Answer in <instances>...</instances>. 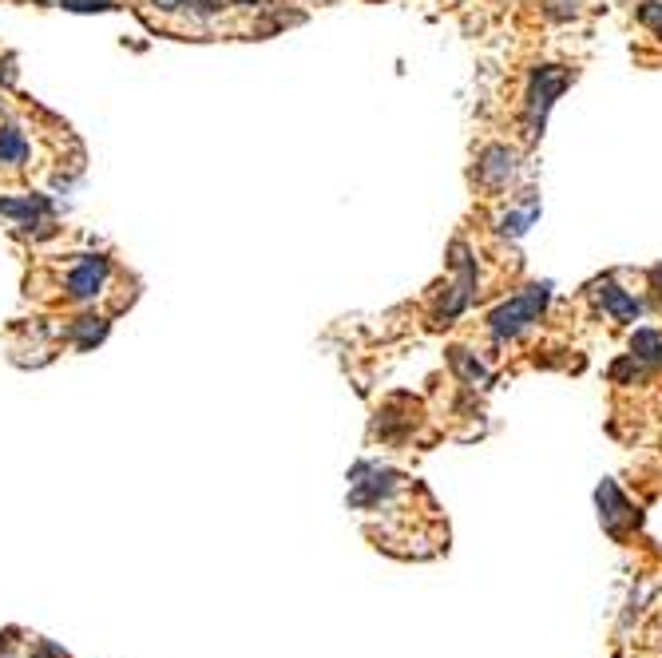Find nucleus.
Returning a JSON list of instances; mask_svg holds the SVG:
<instances>
[{"mask_svg": "<svg viewBox=\"0 0 662 658\" xmlns=\"http://www.w3.org/2000/svg\"><path fill=\"white\" fill-rule=\"evenodd\" d=\"M548 302H552V286H548V282L524 286L516 298H508L504 306H496V310L488 314V329H492V337H496V341H508V337L524 333L532 322H540V314L548 310Z\"/></svg>", "mask_w": 662, "mask_h": 658, "instance_id": "1", "label": "nucleus"}, {"mask_svg": "<svg viewBox=\"0 0 662 658\" xmlns=\"http://www.w3.org/2000/svg\"><path fill=\"white\" fill-rule=\"evenodd\" d=\"M571 84V72L559 68V64H540L528 80V96H524V127H528V139L544 135V123L552 115L555 100L563 96V88Z\"/></svg>", "mask_w": 662, "mask_h": 658, "instance_id": "2", "label": "nucleus"}, {"mask_svg": "<svg viewBox=\"0 0 662 658\" xmlns=\"http://www.w3.org/2000/svg\"><path fill=\"white\" fill-rule=\"evenodd\" d=\"M452 270H456V282L448 286V298L441 302V310H437V322H452L456 314H464V306L472 302V294H476V262H472V254H468V246L464 242H452Z\"/></svg>", "mask_w": 662, "mask_h": 658, "instance_id": "3", "label": "nucleus"}, {"mask_svg": "<svg viewBox=\"0 0 662 658\" xmlns=\"http://www.w3.org/2000/svg\"><path fill=\"white\" fill-rule=\"evenodd\" d=\"M595 500H599V520H603V532H607L611 540H623L631 528H639V512L627 504V496L619 492V484H615V480H603V484H599V492H595Z\"/></svg>", "mask_w": 662, "mask_h": 658, "instance_id": "4", "label": "nucleus"}, {"mask_svg": "<svg viewBox=\"0 0 662 658\" xmlns=\"http://www.w3.org/2000/svg\"><path fill=\"white\" fill-rule=\"evenodd\" d=\"M104 278H108V258H100V254H84V258L72 266V274H68V294H72L76 302H88V298L100 294Z\"/></svg>", "mask_w": 662, "mask_h": 658, "instance_id": "5", "label": "nucleus"}, {"mask_svg": "<svg viewBox=\"0 0 662 658\" xmlns=\"http://www.w3.org/2000/svg\"><path fill=\"white\" fill-rule=\"evenodd\" d=\"M512 175H516V151H512V147L492 143V147L480 151V159H476V179H480L484 187H504Z\"/></svg>", "mask_w": 662, "mask_h": 658, "instance_id": "6", "label": "nucleus"}, {"mask_svg": "<svg viewBox=\"0 0 662 658\" xmlns=\"http://www.w3.org/2000/svg\"><path fill=\"white\" fill-rule=\"evenodd\" d=\"M599 302H603V310L615 318V322H635L639 314H643V306H639V298H631V294H623L615 282H603L599 286Z\"/></svg>", "mask_w": 662, "mask_h": 658, "instance_id": "7", "label": "nucleus"}, {"mask_svg": "<svg viewBox=\"0 0 662 658\" xmlns=\"http://www.w3.org/2000/svg\"><path fill=\"white\" fill-rule=\"evenodd\" d=\"M631 353L639 357V365H655V369H662V333L659 329H635V337H631Z\"/></svg>", "mask_w": 662, "mask_h": 658, "instance_id": "8", "label": "nucleus"}, {"mask_svg": "<svg viewBox=\"0 0 662 658\" xmlns=\"http://www.w3.org/2000/svg\"><path fill=\"white\" fill-rule=\"evenodd\" d=\"M448 361H452V369H456L460 381H468V385H484V381H488V369H484L468 349H452Z\"/></svg>", "mask_w": 662, "mask_h": 658, "instance_id": "9", "label": "nucleus"}, {"mask_svg": "<svg viewBox=\"0 0 662 658\" xmlns=\"http://www.w3.org/2000/svg\"><path fill=\"white\" fill-rule=\"evenodd\" d=\"M540 219V203L536 199H528V207L524 211H512L508 219H500V234H508V238H520V234H528V226Z\"/></svg>", "mask_w": 662, "mask_h": 658, "instance_id": "10", "label": "nucleus"}, {"mask_svg": "<svg viewBox=\"0 0 662 658\" xmlns=\"http://www.w3.org/2000/svg\"><path fill=\"white\" fill-rule=\"evenodd\" d=\"M52 211L48 199H0V215H20V219H32V215H44Z\"/></svg>", "mask_w": 662, "mask_h": 658, "instance_id": "11", "label": "nucleus"}, {"mask_svg": "<svg viewBox=\"0 0 662 658\" xmlns=\"http://www.w3.org/2000/svg\"><path fill=\"white\" fill-rule=\"evenodd\" d=\"M28 155V143H24V135L20 131H0V163H20Z\"/></svg>", "mask_w": 662, "mask_h": 658, "instance_id": "12", "label": "nucleus"}, {"mask_svg": "<svg viewBox=\"0 0 662 658\" xmlns=\"http://www.w3.org/2000/svg\"><path fill=\"white\" fill-rule=\"evenodd\" d=\"M155 8H167V12H219L222 0H155Z\"/></svg>", "mask_w": 662, "mask_h": 658, "instance_id": "13", "label": "nucleus"}, {"mask_svg": "<svg viewBox=\"0 0 662 658\" xmlns=\"http://www.w3.org/2000/svg\"><path fill=\"white\" fill-rule=\"evenodd\" d=\"M639 20L655 32L662 40V0H647V4H639Z\"/></svg>", "mask_w": 662, "mask_h": 658, "instance_id": "14", "label": "nucleus"}, {"mask_svg": "<svg viewBox=\"0 0 662 658\" xmlns=\"http://www.w3.org/2000/svg\"><path fill=\"white\" fill-rule=\"evenodd\" d=\"M635 377H639V357H635V353L611 365V381H619V385H623V381H635Z\"/></svg>", "mask_w": 662, "mask_h": 658, "instance_id": "15", "label": "nucleus"}, {"mask_svg": "<svg viewBox=\"0 0 662 658\" xmlns=\"http://www.w3.org/2000/svg\"><path fill=\"white\" fill-rule=\"evenodd\" d=\"M108 333V326L104 322H96V318H84L80 326H76V337H80V345H92V341H100Z\"/></svg>", "mask_w": 662, "mask_h": 658, "instance_id": "16", "label": "nucleus"}, {"mask_svg": "<svg viewBox=\"0 0 662 658\" xmlns=\"http://www.w3.org/2000/svg\"><path fill=\"white\" fill-rule=\"evenodd\" d=\"M68 12H108L111 0H60Z\"/></svg>", "mask_w": 662, "mask_h": 658, "instance_id": "17", "label": "nucleus"}, {"mask_svg": "<svg viewBox=\"0 0 662 658\" xmlns=\"http://www.w3.org/2000/svg\"><path fill=\"white\" fill-rule=\"evenodd\" d=\"M552 20H567V16H575V0H548V8H544Z\"/></svg>", "mask_w": 662, "mask_h": 658, "instance_id": "18", "label": "nucleus"}, {"mask_svg": "<svg viewBox=\"0 0 662 658\" xmlns=\"http://www.w3.org/2000/svg\"><path fill=\"white\" fill-rule=\"evenodd\" d=\"M238 4H250V8H270V0H238Z\"/></svg>", "mask_w": 662, "mask_h": 658, "instance_id": "19", "label": "nucleus"}]
</instances>
